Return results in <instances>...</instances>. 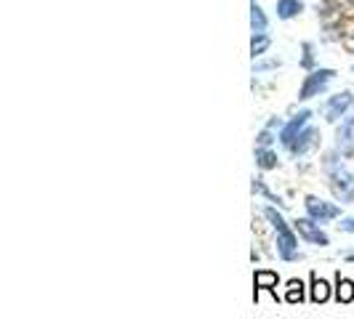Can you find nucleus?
Segmentation results:
<instances>
[{
  "instance_id": "nucleus-20",
  "label": "nucleus",
  "mask_w": 354,
  "mask_h": 319,
  "mask_svg": "<svg viewBox=\"0 0 354 319\" xmlns=\"http://www.w3.org/2000/svg\"><path fill=\"white\" fill-rule=\"evenodd\" d=\"M349 261H354V255H349Z\"/></svg>"
},
{
  "instance_id": "nucleus-13",
  "label": "nucleus",
  "mask_w": 354,
  "mask_h": 319,
  "mask_svg": "<svg viewBox=\"0 0 354 319\" xmlns=\"http://www.w3.org/2000/svg\"><path fill=\"white\" fill-rule=\"evenodd\" d=\"M285 301H288V303H301L304 301V284L299 282V280H290V282H288Z\"/></svg>"
},
{
  "instance_id": "nucleus-16",
  "label": "nucleus",
  "mask_w": 354,
  "mask_h": 319,
  "mask_svg": "<svg viewBox=\"0 0 354 319\" xmlns=\"http://www.w3.org/2000/svg\"><path fill=\"white\" fill-rule=\"evenodd\" d=\"M266 46H269V37H266L264 32H256V35H253V43H250V51H253V56H261V53L266 51Z\"/></svg>"
},
{
  "instance_id": "nucleus-9",
  "label": "nucleus",
  "mask_w": 354,
  "mask_h": 319,
  "mask_svg": "<svg viewBox=\"0 0 354 319\" xmlns=\"http://www.w3.org/2000/svg\"><path fill=\"white\" fill-rule=\"evenodd\" d=\"M336 298L338 303H352L354 301V282L346 277H336Z\"/></svg>"
},
{
  "instance_id": "nucleus-14",
  "label": "nucleus",
  "mask_w": 354,
  "mask_h": 319,
  "mask_svg": "<svg viewBox=\"0 0 354 319\" xmlns=\"http://www.w3.org/2000/svg\"><path fill=\"white\" fill-rule=\"evenodd\" d=\"M250 24H253V32H264L266 30V17L259 8V3H253V8H250Z\"/></svg>"
},
{
  "instance_id": "nucleus-3",
  "label": "nucleus",
  "mask_w": 354,
  "mask_h": 319,
  "mask_svg": "<svg viewBox=\"0 0 354 319\" xmlns=\"http://www.w3.org/2000/svg\"><path fill=\"white\" fill-rule=\"evenodd\" d=\"M304 205H306V211H309V215H312V218H315V221H317V224H325V221H330V218H336L338 213V208L336 205H330V202H322V200H317V197H306V202H304Z\"/></svg>"
},
{
  "instance_id": "nucleus-4",
  "label": "nucleus",
  "mask_w": 354,
  "mask_h": 319,
  "mask_svg": "<svg viewBox=\"0 0 354 319\" xmlns=\"http://www.w3.org/2000/svg\"><path fill=\"white\" fill-rule=\"evenodd\" d=\"M296 231L301 234L304 240L315 242V245H328V234L319 229V224L315 218H299L296 221Z\"/></svg>"
},
{
  "instance_id": "nucleus-11",
  "label": "nucleus",
  "mask_w": 354,
  "mask_h": 319,
  "mask_svg": "<svg viewBox=\"0 0 354 319\" xmlns=\"http://www.w3.org/2000/svg\"><path fill=\"white\" fill-rule=\"evenodd\" d=\"M328 298H330V284L325 280H319L317 274H312V301L325 303Z\"/></svg>"
},
{
  "instance_id": "nucleus-15",
  "label": "nucleus",
  "mask_w": 354,
  "mask_h": 319,
  "mask_svg": "<svg viewBox=\"0 0 354 319\" xmlns=\"http://www.w3.org/2000/svg\"><path fill=\"white\" fill-rule=\"evenodd\" d=\"M256 162H259V168L269 171V168H274V165H277V155H274V152H269V149H256Z\"/></svg>"
},
{
  "instance_id": "nucleus-21",
  "label": "nucleus",
  "mask_w": 354,
  "mask_h": 319,
  "mask_svg": "<svg viewBox=\"0 0 354 319\" xmlns=\"http://www.w3.org/2000/svg\"><path fill=\"white\" fill-rule=\"evenodd\" d=\"M349 3H352V6H354V0H349Z\"/></svg>"
},
{
  "instance_id": "nucleus-6",
  "label": "nucleus",
  "mask_w": 354,
  "mask_h": 319,
  "mask_svg": "<svg viewBox=\"0 0 354 319\" xmlns=\"http://www.w3.org/2000/svg\"><path fill=\"white\" fill-rule=\"evenodd\" d=\"M309 117H312V112H299V117H293L290 123L285 125L283 136H280V142L285 144V146H290V144L296 142V136L301 133V128L306 123H309Z\"/></svg>"
},
{
  "instance_id": "nucleus-5",
  "label": "nucleus",
  "mask_w": 354,
  "mask_h": 319,
  "mask_svg": "<svg viewBox=\"0 0 354 319\" xmlns=\"http://www.w3.org/2000/svg\"><path fill=\"white\" fill-rule=\"evenodd\" d=\"M336 72L333 70H317V72H312L309 77H306V83H304V88H301V96L299 99H312L317 90L325 88V83L333 77Z\"/></svg>"
},
{
  "instance_id": "nucleus-12",
  "label": "nucleus",
  "mask_w": 354,
  "mask_h": 319,
  "mask_svg": "<svg viewBox=\"0 0 354 319\" xmlns=\"http://www.w3.org/2000/svg\"><path fill=\"white\" fill-rule=\"evenodd\" d=\"M301 11V3L299 0H277V14L280 19H290Z\"/></svg>"
},
{
  "instance_id": "nucleus-19",
  "label": "nucleus",
  "mask_w": 354,
  "mask_h": 319,
  "mask_svg": "<svg viewBox=\"0 0 354 319\" xmlns=\"http://www.w3.org/2000/svg\"><path fill=\"white\" fill-rule=\"evenodd\" d=\"M338 231H346V234H354V215H352V218H344V221L338 224Z\"/></svg>"
},
{
  "instance_id": "nucleus-10",
  "label": "nucleus",
  "mask_w": 354,
  "mask_h": 319,
  "mask_svg": "<svg viewBox=\"0 0 354 319\" xmlns=\"http://www.w3.org/2000/svg\"><path fill=\"white\" fill-rule=\"evenodd\" d=\"M349 104H352V96H349V93H341V96H336V99L330 102V112H328V120H330V123H336L338 117H341V115H344V112L349 109Z\"/></svg>"
},
{
  "instance_id": "nucleus-18",
  "label": "nucleus",
  "mask_w": 354,
  "mask_h": 319,
  "mask_svg": "<svg viewBox=\"0 0 354 319\" xmlns=\"http://www.w3.org/2000/svg\"><path fill=\"white\" fill-rule=\"evenodd\" d=\"M272 142H274V139H272V130H261L259 139H256V149H266Z\"/></svg>"
},
{
  "instance_id": "nucleus-2",
  "label": "nucleus",
  "mask_w": 354,
  "mask_h": 319,
  "mask_svg": "<svg viewBox=\"0 0 354 319\" xmlns=\"http://www.w3.org/2000/svg\"><path fill=\"white\" fill-rule=\"evenodd\" d=\"M325 168H328V176H330V189L341 202H354V176L338 162L336 155H328L325 160Z\"/></svg>"
},
{
  "instance_id": "nucleus-1",
  "label": "nucleus",
  "mask_w": 354,
  "mask_h": 319,
  "mask_svg": "<svg viewBox=\"0 0 354 319\" xmlns=\"http://www.w3.org/2000/svg\"><path fill=\"white\" fill-rule=\"evenodd\" d=\"M264 215L269 218V224L277 229V253H280V258H283V261H299L301 253H296V248H299L296 234L288 229V224H285L283 215L274 211V208H266Z\"/></svg>"
},
{
  "instance_id": "nucleus-17",
  "label": "nucleus",
  "mask_w": 354,
  "mask_h": 319,
  "mask_svg": "<svg viewBox=\"0 0 354 319\" xmlns=\"http://www.w3.org/2000/svg\"><path fill=\"white\" fill-rule=\"evenodd\" d=\"M253 192H259V195H264L266 200H272V202H277V205H283V200H280V197H274V195H272V192H269V189H266V186H264V181H259V178L253 181Z\"/></svg>"
},
{
  "instance_id": "nucleus-8",
  "label": "nucleus",
  "mask_w": 354,
  "mask_h": 319,
  "mask_svg": "<svg viewBox=\"0 0 354 319\" xmlns=\"http://www.w3.org/2000/svg\"><path fill=\"white\" fill-rule=\"evenodd\" d=\"M315 136H317V130H312V128L301 130V133L296 136V142L288 146V149H290V155H293V157H301L304 152H306V149L315 144Z\"/></svg>"
},
{
  "instance_id": "nucleus-7",
  "label": "nucleus",
  "mask_w": 354,
  "mask_h": 319,
  "mask_svg": "<svg viewBox=\"0 0 354 319\" xmlns=\"http://www.w3.org/2000/svg\"><path fill=\"white\" fill-rule=\"evenodd\" d=\"M253 284H256V296L253 298H259V290H269L274 298H277V274L274 271H269V269H261V271H256L253 274Z\"/></svg>"
}]
</instances>
